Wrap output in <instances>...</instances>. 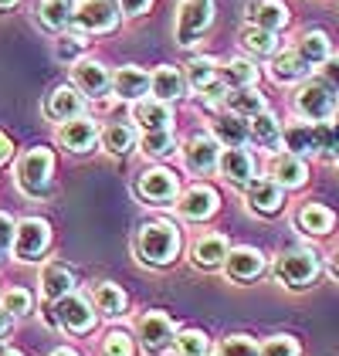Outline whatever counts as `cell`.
I'll list each match as a JSON object with an SVG mask.
<instances>
[{
    "label": "cell",
    "instance_id": "cell-39",
    "mask_svg": "<svg viewBox=\"0 0 339 356\" xmlns=\"http://www.w3.org/2000/svg\"><path fill=\"white\" fill-rule=\"evenodd\" d=\"M140 149L142 156L149 160H167L176 153V139H173V129H156V133H142L140 136Z\"/></svg>",
    "mask_w": 339,
    "mask_h": 356
},
{
    "label": "cell",
    "instance_id": "cell-58",
    "mask_svg": "<svg viewBox=\"0 0 339 356\" xmlns=\"http://www.w3.org/2000/svg\"><path fill=\"white\" fill-rule=\"evenodd\" d=\"M207 356H210V353H207Z\"/></svg>",
    "mask_w": 339,
    "mask_h": 356
},
{
    "label": "cell",
    "instance_id": "cell-48",
    "mask_svg": "<svg viewBox=\"0 0 339 356\" xmlns=\"http://www.w3.org/2000/svg\"><path fill=\"white\" fill-rule=\"evenodd\" d=\"M115 7H119L122 17H142L153 7V0H115Z\"/></svg>",
    "mask_w": 339,
    "mask_h": 356
},
{
    "label": "cell",
    "instance_id": "cell-36",
    "mask_svg": "<svg viewBox=\"0 0 339 356\" xmlns=\"http://www.w3.org/2000/svg\"><path fill=\"white\" fill-rule=\"evenodd\" d=\"M217 61L210 55H197V58H190L187 61V68H183V82L190 85L197 95H204L207 88H214L217 85Z\"/></svg>",
    "mask_w": 339,
    "mask_h": 356
},
{
    "label": "cell",
    "instance_id": "cell-44",
    "mask_svg": "<svg viewBox=\"0 0 339 356\" xmlns=\"http://www.w3.org/2000/svg\"><path fill=\"white\" fill-rule=\"evenodd\" d=\"M258 356H299V343L292 339V336H268L261 346H258Z\"/></svg>",
    "mask_w": 339,
    "mask_h": 356
},
{
    "label": "cell",
    "instance_id": "cell-2",
    "mask_svg": "<svg viewBox=\"0 0 339 356\" xmlns=\"http://www.w3.org/2000/svg\"><path fill=\"white\" fill-rule=\"evenodd\" d=\"M51 173H55V153L48 146H31L14 166L17 187L28 197H48L51 193Z\"/></svg>",
    "mask_w": 339,
    "mask_h": 356
},
{
    "label": "cell",
    "instance_id": "cell-35",
    "mask_svg": "<svg viewBox=\"0 0 339 356\" xmlns=\"http://www.w3.org/2000/svg\"><path fill=\"white\" fill-rule=\"evenodd\" d=\"M258 65H254V58H231L227 65H221L217 68V79H221V85L224 88H245V85H258Z\"/></svg>",
    "mask_w": 339,
    "mask_h": 356
},
{
    "label": "cell",
    "instance_id": "cell-24",
    "mask_svg": "<svg viewBox=\"0 0 339 356\" xmlns=\"http://www.w3.org/2000/svg\"><path fill=\"white\" fill-rule=\"evenodd\" d=\"M268 75L275 85H299L302 79H309L312 68L295 55L292 48H282L279 55H272V65H268Z\"/></svg>",
    "mask_w": 339,
    "mask_h": 356
},
{
    "label": "cell",
    "instance_id": "cell-26",
    "mask_svg": "<svg viewBox=\"0 0 339 356\" xmlns=\"http://www.w3.org/2000/svg\"><path fill=\"white\" fill-rule=\"evenodd\" d=\"M248 143L261 149H279L282 146V122L272 109H261L258 115L248 119Z\"/></svg>",
    "mask_w": 339,
    "mask_h": 356
},
{
    "label": "cell",
    "instance_id": "cell-10",
    "mask_svg": "<svg viewBox=\"0 0 339 356\" xmlns=\"http://www.w3.org/2000/svg\"><path fill=\"white\" fill-rule=\"evenodd\" d=\"M180 149V156H183V166L190 170V173H210V170H217V160H221V143L210 136V133H190V136L183 139V146H176Z\"/></svg>",
    "mask_w": 339,
    "mask_h": 356
},
{
    "label": "cell",
    "instance_id": "cell-38",
    "mask_svg": "<svg viewBox=\"0 0 339 356\" xmlns=\"http://www.w3.org/2000/svg\"><path fill=\"white\" fill-rule=\"evenodd\" d=\"M72 0H41L38 3V21L48 31H65L72 28Z\"/></svg>",
    "mask_w": 339,
    "mask_h": 356
},
{
    "label": "cell",
    "instance_id": "cell-49",
    "mask_svg": "<svg viewBox=\"0 0 339 356\" xmlns=\"http://www.w3.org/2000/svg\"><path fill=\"white\" fill-rule=\"evenodd\" d=\"M14 227H17V220L0 211V248H7L10 241H14Z\"/></svg>",
    "mask_w": 339,
    "mask_h": 356
},
{
    "label": "cell",
    "instance_id": "cell-4",
    "mask_svg": "<svg viewBox=\"0 0 339 356\" xmlns=\"http://www.w3.org/2000/svg\"><path fill=\"white\" fill-rule=\"evenodd\" d=\"M44 323H48V326L65 329V332H72V336H85V332L95 329V309H92V302L88 299L75 296V292H68V296H61V299L48 302V309H44Z\"/></svg>",
    "mask_w": 339,
    "mask_h": 356
},
{
    "label": "cell",
    "instance_id": "cell-55",
    "mask_svg": "<svg viewBox=\"0 0 339 356\" xmlns=\"http://www.w3.org/2000/svg\"><path fill=\"white\" fill-rule=\"evenodd\" d=\"M329 122H333V126L339 129V102H336V109H333V115H329Z\"/></svg>",
    "mask_w": 339,
    "mask_h": 356
},
{
    "label": "cell",
    "instance_id": "cell-51",
    "mask_svg": "<svg viewBox=\"0 0 339 356\" xmlns=\"http://www.w3.org/2000/svg\"><path fill=\"white\" fill-rule=\"evenodd\" d=\"M10 156H14V143H10L7 133H0V163H7Z\"/></svg>",
    "mask_w": 339,
    "mask_h": 356
},
{
    "label": "cell",
    "instance_id": "cell-23",
    "mask_svg": "<svg viewBox=\"0 0 339 356\" xmlns=\"http://www.w3.org/2000/svg\"><path fill=\"white\" fill-rule=\"evenodd\" d=\"M183 92H187V82H183V72L176 65H160L156 72H149V95L153 99L173 106L176 99H183Z\"/></svg>",
    "mask_w": 339,
    "mask_h": 356
},
{
    "label": "cell",
    "instance_id": "cell-12",
    "mask_svg": "<svg viewBox=\"0 0 339 356\" xmlns=\"http://www.w3.org/2000/svg\"><path fill=\"white\" fill-rule=\"evenodd\" d=\"M72 85L82 92L85 99H102L109 92V85H113V72L102 61H95V58H78L72 65Z\"/></svg>",
    "mask_w": 339,
    "mask_h": 356
},
{
    "label": "cell",
    "instance_id": "cell-33",
    "mask_svg": "<svg viewBox=\"0 0 339 356\" xmlns=\"http://www.w3.org/2000/svg\"><path fill=\"white\" fill-rule=\"evenodd\" d=\"M282 149L285 153H295V156H312L315 153V129H312V122L306 119H299V122H288L282 126Z\"/></svg>",
    "mask_w": 339,
    "mask_h": 356
},
{
    "label": "cell",
    "instance_id": "cell-40",
    "mask_svg": "<svg viewBox=\"0 0 339 356\" xmlns=\"http://www.w3.org/2000/svg\"><path fill=\"white\" fill-rule=\"evenodd\" d=\"M176 356H207L210 353V339H207V332H200V329H180V332H173V343H170Z\"/></svg>",
    "mask_w": 339,
    "mask_h": 356
},
{
    "label": "cell",
    "instance_id": "cell-16",
    "mask_svg": "<svg viewBox=\"0 0 339 356\" xmlns=\"http://www.w3.org/2000/svg\"><path fill=\"white\" fill-rule=\"evenodd\" d=\"M245 200H248V207H251L254 214L275 218V214H282V207H285V191L275 180H268V177H254L251 184L245 187Z\"/></svg>",
    "mask_w": 339,
    "mask_h": 356
},
{
    "label": "cell",
    "instance_id": "cell-37",
    "mask_svg": "<svg viewBox=\"0 0 339 356\" xmlns=\"http://www.w3.org/2000/svg\"><path fill=\"white\" fill-rule=\"evenodd\" d=\"M99 143L106 153L113 156H126L133 146H136V129L129 122H109L106 129H99Z\"/></svg>",
    "mask_w": 339,
    "mask_h": 356
},
{
    "label": "cell",
    "instance_id": "cell-28",
    "mask_svg": "<svg viewBox=\"0 0 339 356\" xmlns=\"http://www.w3.org/2000/svg\"><path fill=\"white\" fill-rule=\"evenodd\" d=\"M292 51H295V55L302 58L312 72H315L326 58L333 55V41H329V34H326V31H306V34H299V38H295V48H292Z\"/></svg>",
    "mask_w": 339,
    "mask_h": 356
},
{
    "label": "cell",
    "instance_id": "cell-7",
    "mask_svg": "<svg viewBox=\"0 0 339 356\" xmlns=\"http://www.w3.org/2000/svg\"><path fill=\"white\" fill-rule=\"evenodd\" d=\"M119 17L115 0H78L72 7V28L82 34H109L119 28Z\"/></svg>",
    "mask_w": 339,
    "mask_h": 356
},
{
    "label": "cell",
    "instance_id": "cell-45",
    "mask_svg": "<svg viewBox=\"0 0 339 356\" xmlns=\"http://www.w3.org/2000/svg\"><path fill=\"white\" fill-rule=\"evenodd\" d=\"M221 356H258V343L245 332H234L221 343Z\"/></svg>",
    "mask_w": 339,
    "mask_h": 356
},
{
    "label": "cell",
    "instance_id": "cell-27",
    "mask_svg": "<svg viewBox=\"0 0 339 356\" xmlns=\"http://www.w3.org/2000/svg\"><path fill=\"white\" fill-rule=\"evenodd\" d=\"M227 238L224 234H204V238H197L194 241V248H190V261L197 265V268H204V272H214V268H221L227 258Z\"/></svg>",
    "mask_w": 339,
    "mask_h": 356
},
{
    "label": "cell",
    "instance_id": "cell-1",
    "mask_svg": "<svg viewBox=\"0 0 339 356\" xmlns=\"http://www.w3.org/2000/svg\"><path fill=\"white\" fill-rule=\"evenodd\" d=\"M180 254V227L170 220H146L136 231V258L149 268H167Z\"/></svg>",
    "mask_w": 339,
    "mask_h": 356
},
{
    "label": "cell",
    "instance_id": "cell-14",
    "mask_svg": "<svg viewBox=\"0 0 339 356\" xmlns=\"http://www.w3.org/2000/svg\"><path fill=\"white\" fill-rule=\"evenodd\" d=\"M217 173L224 177L231 187H248L254 177H258V160L245 146H234V149H221V160H217Z\"/></svg>",
    "mask_w": 339,
    "mask_h": 356
},
{
    "label": "cell",
    "instance_id": "cell-17",
    "mask_svg": "<svg viewBox=\"0 0 339 356\" xmlns=\"http://www.w3.org/2000/svg\"><path fill=\"white\" fill-rule=\"evenodd\" d=\"M136 332H140L142 346H146L149 353H160V350H167L170 343H173V332H176V326H173V319H170L167 312L153 309V312L140 316Z\"/></svg>",
    "mask_w": 339,
    "mask_h": 356
},
{
    "label": "cell",
    "instance_id": "cell-53",
    "mask_svg": "<svg viewBox=\"0 0 339 356\" xmlns=\"http://www.w3.org/2000/svg\"><path fill=\"white\" fill-rule=\"evenodd\" d=\"M21 0H0V14H7V10H14Z\"/></svg>",
    "mask_w": 339,
    "mask_h": 356
},
{
    "label": "cell",
    "instance_id": "cell-5",
    "mask_svg": "<svg viewBox=\"0 0 339 356\" xmlns=\"http://www.w3.org/2000/svg\"><path fill=\"white\" fill-rule=\"evenodd\" d=\"M322 272V261L312 248H288L285 254L275 258V278L285 289H309Z\"/></svg>",
    "mask_w": 339,
    "mask_h": 356
},
{
    "label": "cell",
    "instance_id": "cell-6",
    "mask_svg": "<svg viewBox=\"0 0 339 356\" xmlns=\"http://www.w3.org/2000/svg\"><path fill=\"white\" fill-rule=\"evenodd\" d=\"M210 24H214V0H183L180 10H176L173 38H176L180 48H190L207 34Z\"/></svg>",
    "mask_w": 339,
    "mask_h": 356
},
{
    "label": "cell",
    "instance_id": "cell-8",
    "mask_svg": "<svg viewBox=\"0 0 339 356\" xmlns=\"http://www.w3.org/2000/svg\"><path fill=\"white\" fill-rule=\"evenodd\" d=\"M14 258L17 261H38L48 248H51V224L44 218H24L14 227Z\"/></svg>",
    "mask_w": 339,
    "mask_h": 356
},
{
    "label": "cell",
    "instance_id": "cell-13",
    "mask_svg": "<svg viewBox=\"0 0 339 356\" xmlns=\"http://www.w3.org/2000/svg\"><path fill=\"white\" fill-rule=\"evenodd\" d=\"M265 170H268V180H275L282 191H299V187L309 184V163L295 153H285V149L272 153Z\"/></svg>",
    "mask_w": 339,
    "mask_h": 356
},
{
    "label": "cell",
    "instance_id": "cell-46",
    "mask_svg": "<svg viewBox=\"0 0 339 356\" xmlns=\"http://www.w3.org/2000/svg\"><path fill=\"white\" fill-rule=\"evenodd\" d=\"M102 356H133V339H129V332L113 329V332L102 339Z\"/></svg>",
    "mask_w": 339,
    "mask_h": 356
},
{
    "label": "cell",
    "instance_id": "cell-18",
    "mask_svg": "<svg viewBox=\"0 0 339 356\" xmlns=\"http://www.w3.org/2000/svg\"><path fill=\"white\" fill-rule=\"evenodd\" d=\"M224 272L231 282H254L258 275L265 272V254L251 245H238V248H227V258H224Z\"/></svg>",
    "mask_w": 339,
    "mask_h": 356
},
{
    "label": "cell",
    "instance_id": "cell-11",
    "mask_svg": "<svg viewBox=\"0 0 339 356\" xmlns=\"http://www.w3.org/2000/svg\"><path fill=\"white\" fill-rule=\"evenodd\" d=\"M217 204H221V197L214 187H207V184H194V187H187L183 193H176V200H173V207H176V214L183 220H200L214 218L217 214Z\"/></svg>",
    "mask_w": 339,
    "mask_h": 356
},
{
    "label": "cell",
    "instance_id": "cell-43",
    "mask_svg": "<svg viewBox=\"0 0 339 356\" xmlns=\"http://www.w3.org/2000/svg\"><path fill=\"white\" fill-rule=\"evenodd\" d=\"M0 305L17 319V316H28L31 309H34V296H31L28 289H7V292H3V299H0Z\"/></svg>",
    "mask_w": 339,
    "mask_h": 356
},
{
    "label": "cell",
    "instance_id": "cell-41",
    "mask_svg": "<svg viewBox=\"0 0 339 356\" xmlns=\"http://www.w3.org/2000/svg\"><path fill=\"white\" fill-rule=\"evenodd\" d=\"M312 129H315V153H322V156H336L339 149V129L329 122V119H322V122H312Z\"/></svg>",
    "mask_w": 339,
    "mask_h": 356
},
{
    "label": "cell",
    "instance_id": "cell-31",
    "mask_svg": "<svg viewBox=\"0 0 339 356\" xmlns=\"http://www.w3.org/2000/svg\"><path fill=\"white\" fill-rule=\"evenodd\" d=\"M41 292H44L48 302L75 292V275H72V268L61 265V261H48V265L41 268Z\"/></svg>",
    "mask_w": 339,
    "mask_h": 356
},
{
    "label": "cell",
    "instance_id": "cell-56",
    "mask_svg": "<svg viewBox=\"0 0 339 356\" xmlns=\"http://www.w3.org/2000/svg\"><path fill=\"white\" fill-rule=\"evenodd\" d=\"M0 356H24L21 350H0Z\"/></svg>",
    "mask_w": 339,
    "mask_h": 356
},
{
    "label": "cell",
    "instance_id": "cell-32",
    "mask_svg": "<svg viewBox=\"0 0 339 356\" xmlns=\"http://www.w3.org/2000/svg\"><path fill=\"white\" fill-rule=\"evenodd\" d=\"M238 41H241V48L245 51H251V58H272L282 51V38L275 34V31H265V28H254V24H248V28L238 34Z\"/></svg>",
    "mask_w": 339,
    "mask_h": 356
},
{
    "label": "cell",
    "instance_id": "cell-57",
    "mask_svg": "<svg viewBox=\"0 0 339 356\" xmlns=\"http://www.w3.org/2000/svg\"><path fill=\"white\" fill-rule=\"evenodd\" d=\"M336 160H339V149H336Z\"/></svg>",
    "mask_w": 339,
    "mask_h": 356
},
{
    "label": "cell",
    "instance_id": "cell-54",
    "mask_svg": "<svg viewBox=\"0 0 339 356\" xmlns=\"http://www.w3.org/2000/svg\"><path fill=\"white\" fill-rule=\"evenodd\" d=\"M329 272H333V275H336V278H339V251H336V254H333V258H329Z\"/></svg>",
    "mask_w": 339,
    "mask_h": 356
},
{
    "label": "cell",
    "instance_id": "cell-21",
    "mask_svg": "<svg viewBox=\"0 0 339 356\" xmlns=\"http://www.w3.org/2000/svg\"><path fill=\"white\" fill-rule=\"evenodd\" d=\"M109 92L122 102H136L142 95H149V72L140 65H122V68H115Z\"/></svg>",
    "mask_w": 339,
    "mask_h": 356
},
{
    "label": "cell",
    "instance_id": "cell-15",
    "mask_svg": "<svg viewBox=\"0 0 339 356\" xmlns=\"http://www.w3.org/2000/svg\"><path fill=\"white\" fill-rule=\"evenodd\" d=\"M58 143L68 153H88L99 143V122L92 115H85V112L68 119V122H58Z\"/></svg>",
    "mask_w": 339,
    "mask_h": 356
},
{
    "label": "cell",
    "instance_id": "cell-42",
    "mask_svg": "<svg viewBox=\"0 0 339 356\" xmlns=\"http://www.w3.org/2000/svg\"><path fill=\"white\" fill-rule=\"evenodd\" d=\"M88 48V41H85V34L78 31V34H58V44H55V55L61 58V61H78L82 58V51Z\"/></svg>",
    "mask_w": 339,
    "mask_h": 356
},
{
    "label": "cell",
    "instance_id": "cell-50",
    "mask_svg": "<svg viewBox=\"0 0 339 356\" xmlns=\"http://www.w3.org/2000/svg\"><path fill=\"white\" fill-rule=\"evenodd\" d=\"M10 332H14V316H10V312L0 305V339H7Z\"/></svg>",
    "mask_w": 339,
    "mask_h": 356
},
{
    "label": "cell",
    "instance_id": "cell-29",
    "mask_svg": "<svg viewBox=\"0 0 339 356\" xmlns=\"http://www.w3.org/2000/svg\"><path fill=\"white\" fill-rule=\"evenodd\" d=\"M210 136L217 139L224 149H234V146H248V119H241V115H231V112H221V115L210 122Z\"/></svg>",
    "mask_w": 339,
    "mask_h": 356
},
{
    "label": "cell",
    "instance_id": "cell-52",
    "mask_svg": "<svg viewBox=\"0 0 339 356\" xmlns=\"http://www.w3.org/2000/svg\"><path fill=\"white\" fill-rule=\"evenodd\" d=\"M48 356H78V353H75L72 346H58V350H51V353H48Z\"/></svg>",
    "mask_w": 339,
    "mask_h": 356
},
{
    "label": "cell",
    "instance_id": "cell-30",
    "mask_svg": "<svg viewBox=\"0 0 339 356\" xmlns=\"http://www.w3.org/2000/svg\"><path fill=\"white\" fill-rule=\"evenodd\" d=\"M333 211L329 207H322V204H302L299 211H295V227L302 231V234H312V238H322V234H329L333 231Z\"/></svg>",
    "mask_w": 339,
    "mask_h": 356
},
{
    "label": "cell",
    "instance_id": "cell-9",
    "mask_svg": "<svg viewBox=\"0 0 339 356\" xmlns=\"http://www.w3.org/2000/svg\"><path fill=\"white\" fill-rule=\"evenodd\" d=\"M136 193L153 207L173 204L176 193H180V177L170 166H149V170H142L136 177Z\"/></svg>",
    "mask_w": 339,
    "mask_h": 356
},
{
    "label": "cell",
    "instance_id": "cell-34",
    "mask_svg": "<svg viewBox=\"0 0 339 356\" xmlns=\"http://www.w3.org/2000/svg\"><path fill=\"white\" fill-rule=\"evenodd\" d=\"M126 305H129V299H126V292H122L115 282H99V285L92 289V309H95V316L115 319V316L126 312Z\"/></svg>",
    "mask_w": 339,
    "mask_h": 356
},
{
    "label": "cell",
    "instance_id": "cell-22",
    "mask_svg": "<svg viewBox=\"0 0 339 356\" xmlns=\"http://www.w3.org/2000/svg\"><path fill=\"white\" fill-rule=\"evenodd\" d=\"M248 21L254 28L282 34L288 28V21H292V10H288L285 0H254V3H248Z\"/></svg>",
    "mask_w": 339,
    "mask_h": 356
},
{
    "label": "cell",
    "instance_id": "cell-25",
    "mask_svg": "<svg viewBox=\"0 0 339 356\" xmlns=\"http://www.w3.org/2000/svg\"><path fill=\"white\" fill-rule=\"evenodd\" d=\"M221 106H224V112H231V115L251 119V115H258L261 109H268V99L261 95L258 85H245V88H227Z\"/></svg>",
    "mask_w": 339,
    "mask_h": 356
},
{
    "label": "cell",
    "instance_id": "cell-20",
    "mask_svg": "<svg viewBox=\"0 0 339 356\" xmlns=\"http://www.w3.org/2000/svg\"><path fill=\"white\" fill-rule=\"evenodd\" d=\"M133 122L142 133H156V129H173V106L160 102L153 95H142L133 102Z\"/></svg>",
    "mask_w": 339,
    "mask_h": 356
},
{
    "label": "cell",
    "instance_id": "cell-19",
    "mask_svg": "<svg viewBox=\"0 0 339 356\" xmlns=\"http://www.w3.org/2000/svg\"><path fill=\"white\" fill-rule=\"evenodd\" d=\"M85 112V95L75 88V85H55L44 99V115L51 122H68L75 115Z\"/></svg>",
    "mask_w": 339,
    "mask_h": 356
},
{
    "label": "cell",
    "instance_id": "cell-3",
    "mask_svg": "<svg viewBox=\"0 0 339 356\" xmlns=\"http://www.w3.org/2000/svg\"><path fill=\"white\" fill-rule=\"evenodd\" d=\"M336 102H339V95L322 82L319 75L302 79V82L295 85V92H292V109H295L299 119H306V122H322V119H329L333 109H336Z\"/></svg>",
    "mask_w": 339,
    "mask_h": 356
},
{
    "label": "cell",
    "instance_id": "cell-47",
    "mask_svg": "<svg viewBox=\"0 0 339 356\" xmlns=\"http://www.w3.org/2000/svg\"><path fill=\"white\" fill-rule=\"evenodd\" d=\"M319 79L339 95V55H329L322 65H319Z\"/></svg>",
    "mask_w": 339,
    "mask_h": 356
}]
</instances>
